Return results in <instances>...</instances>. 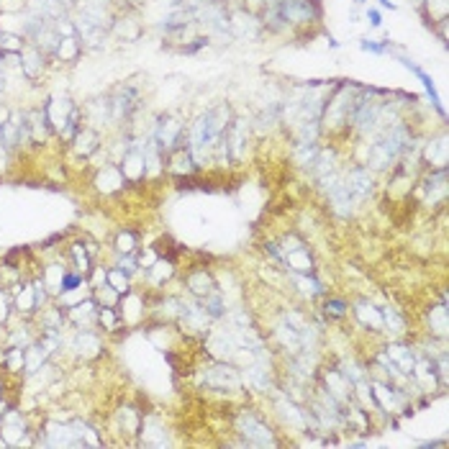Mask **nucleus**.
<instances>
[{"label": "nucleus", "instance_id": "27", "mask_svg": "<svg viewBox=\"0 0 449 449\" xmlns=\"http://www.w3.org/2000/svg\"><path fill=\"white\" fill-rule=\"evenodd\" d=\"M98 316H100V321L106 324V329H116V310L111 308V306H103Z\"/></svg>", "mask_w": 449, "mask_h": 449}, {"label": "nucleus", "instance_id": "17", "mask_svg": "<svg viewBox=\"0 0 449 449\" xmlns=\"http://www.w3.org/2000/svg\"><path fill=\"white\" fill-rule=\"evenodd\" d=\"M74 347H77V352H82L85 349V354H95V352L100 349V342H98V336L93 334V331H80V336H77V342H74Z\"/></svg>", "mask_w": 449, "mask_h": 449}, {"label": "nucleus", "instance_id": "7", "mask_svg": "<svg viewBox=\"0 0 449 449\" xmlns=\"http://www.w3.org/2000/svg\"><path fill=\"white\" fill-rule=\"evenodd\" d=\"M180 134H182V123L175 121V118H164V121H159V126H157V134H155V141L159 149H172L175 144H178Z\"/></svg>", "mask_w": 449, "mask_h": 449}, {"label": "nucleus", "instance_id": "5", "mask_svg": "<svg viewBox=\"0 0 449 449\" xmlns=\"http://www.w3.org/2000/svg\"><path fill=\"white\" fill-rule=\"evenodd\" d=\"M108 100H111V116H113V121L129 118V116L136 111V90L134 88H121Z\"/></svg>", "mask_w": 449, "mask_h": 449}, {"label": "nucleus", "instance_id": "19", "mask_svg": "<svg viewBox=\"0 0 449 449\" xmlns=\"http://www.w3.org/2000/svg\"><path fill=\"white\" fill-rule=\"evenodd\" d=\"M106 285H111L116 293H129V278L123 275V269H111L106 272Z\"/></svg>", "mask_w": 449, "mask_h": 449}, {"label": "nucleus", "instance_id": "9", "mask_svg": "<svg viewBox=\"0 0 449 449\" xmlns=\"http://www.w3.org/2000/svg\"><path fill=\"white\" fill-rule=\"evenodd\" d=\"M72 144H74V149H77V155L90 157L95 149H98V131L90 129V126H80L77 134H74Z\"/></svg>", "mask_w": 449, "mask_h": 449}, {"label": "nucleus", "instance_id": "1", "mask_svg": "<svg viewBox=\"0 0 449 449\" xmlns=\"http://www.w3.org/2000/svg\"><path fill=\"white\" fill-rule=\"evenodd\" d=\"M272 6H275L278 16L283 18L285 26L313 24V21L321 18V10L316 0H275Z\"/></svg>", "mask_w": 449, "mask_h": 449}, {"label": "nucleus", "instance_id": "3", "mask_svg": "<svg viewBox=\"0 0 449 449\" xmlns=\"http://www.w3.org/2000/svg\"><path fill=\"white\" fill-rule=\"evenodd\" d=\"M239 429H242V434L246 436V441L249 444H254V447H272L275 444V439H272V434H269V429L265 424H260L254 416H249V413H242L239 416Z\"/></svg>", "mask_w": 449, "mask_h": 449}, {"label": "nucleus", "instance_id": "35", "mask_svg": "<svg viewBox=\"0 0 449 449\" xmlns=\"http://www.w3.org/2000/svg\"><path fill=\"white\" fill-rule=\"evenodd\" d=\"M118 269H126V272H134V269H136V267H134V262H131V260H121V262H118Z\"/></svg>", "mask_w": 449, "mask_h": 449}, {"label": "nucleus", "instance_id": "29", "mask_svg": "<svg viewBox=\"0 0 449 449\" xmlns=\"http://www.w3.org/2000/svg\"><path fill=\"white\" fill-rule=\"evenodd\" d=\"M72 254H74V260H77V265H80V272H85L88 269V257H85V252H82V246H72Z\"/></svg>", "mask_w": 449, "mask_h": 449}, {"label": "nucleus", "instance_id": "30", "mask_svg": "<svg viewBox=\"0 0 449 449\" xmlns=\"http://www.w3.org/2000/svg\"><path fill=\"white\" fill-rule=\"evenodd\" d=\"M283 416L290 418V421H295V424H301L303 421V413H295V409L290 406V403H287V406L283 403Z\"/></svg>", "mask_w": 449, "mask_h": 449}, {"label": "nucleus", "instance_id": "33", "mask_svg": "<svg viewBox=\"0 0 449 449\" xmlns=\"http://www.w3.org/2000/svg\"><path fill=\"white\" fill-rule=\"evenodd\" d=\"M326 313H331V316H344V303L339 301L326 303Z\"/></svg>", "mask_w": 449, "mask_h": 449}, {"label": "nucleus", "instance_id": "14", "mask_svg": "<svg viewBox=\"0 0 449 449\" xmlns=\"http://www.w3.org/2000/svg\"><path fill=\"white\" fill-rule=\"evenodd\" d=\"M47 354H49V352L44 349L41 344H31V347L26 349V372H36Z\"/></svg>", "mask_w": 449, "mask_h": 449}, {"label": "nucleus", "instance_id": "18", "mask_svg": "<svg viewBox=\"0 0 449 449\" xmlns=\"http://www.w3.org/2000/svg\"><path fill=\"white\" fill-rule=\"evenodd\" d=\"M111 29L118 31L123 39H129V41H134L139 36V26H136V21H131V18H121V21H116L113 18V26H111Z\"/></svg>", "mask_w": 449, "mask_h": 449}, {"label": "nucleus", "instance_id": "37", "mask_svg": "<svg viewBox=\"0 0 449 449\" xmlns=\"http://www.w3.org/2000/svg\"><path fill=\"white\" fill-rule=\"evenodd\" d=\"M6 82H8V80H6V74L0 72V93H3V90H6Z\"/></svg>", "mask_w": 449, "mask_h": 449}, {"label": "nucleus", "instance_id": "26", "mask_svg": "<svg viewBox=\"0 0 449 449\" xmlns=\"http://www.w3.org/2000/svg\"><path fill=\"white\" fill-rule=\"evenodd\" d=\"M77 287H82V278L80 275H67L62 278V293H67V290H77Z\"/></svg>", "mask_w": 449, "mask_h": 449}, {"label": "nucleus", "instance_id": "23", "mask_svg": "<svg viewBox=\"0 0 449 449\" xmlns=\"http://www.w3.org/2000/svg\"><path fill=\"white\" fill-rule=\"evenodd\" d=\"M190 287H193V293H198V295L211 293V278H208L205 272H196V275H190Z\"/></svg>", "mask_w": 449, "mask_h": 449}, {"label": "nucleus", "instance_id": "16", "mask_svg": "<svg viewBox=\"0 0 449 449\" xmlns=\"http://www.w3.org/2000/svg\"><path fill=\"white\" fill-rule=\"evenodd\" d=\"M62 278H65V269L57 267V265H52V267H47L41 283H44V287H52L54 293H62Z\"/></svg>", "mask_w": 449, "mask_h": 449}, {"label": "nucleus", "instance_id": "28", "mask_svg": "<svg viewBox=\"0 0 449 449\" xmlns=\"http://www.w3.org/2000/svg\"><path fill=\"white\" fill-rule=\"evenodd\" d=\"M118 249H121L123 254H129L131 249H134V234H131V231H126V234L118 237Z\"/></svg>", "mask_w": 449, "mask_h": 449}, {"label": "nucleus", "instance_id": "13", "mask_svg": "<svg viewBox=\"0 0 449 449\" xmlns=\"http://www.w3.org/2000/svg\"><path fill=\"white\" fill-rule=\"evenodd\" d=\"M208 380H211V385H219V388H237L239 385L237 370H231V368H216Z\"/></svg>", "mask_w": 449, "mask_h": 449}, {"label": "nucleus", "instance_id": "15", "mask_svg": "<svg viewBox=\"0 0 449 449\" xmlns=\"http://www.w3.org/2000/svg\"><path fill=\"white\" fill-rule=\"evenodd\" d=\"M357 316H359V321H362V324H372V329L383 326V313H380V310H375L372 306H368V303H359Z\"/></svg>", "mask_w": 449, "mask_h": 449}, {"label": "nucleus", "instance_id": "31", "mask_svg": "<svg viewBox=\"0 0 449 449\" xmlns=\"http://www.w3.org/2000/svg\"><path fill=\"white\" fill-rule=\"evenodd\" d=\"M368 21H370V26H372V29H380V26H383V16H380V10L370 8L368 10Z\"/></svg>", "mask_w": 449, "mask_h": 449}, {"label": "nucleus", "instance_id": "34", "mask_svg": "<svg viewBox=\"0 0 449 449\" xmlns=\"http://www.w3.org/2000/svg\"><path fill=\"white\" fill-rule=\"evenodd\" d=\"M6 316H8V298L0 293V321H6Z\"/></svg>", "mask_w": 449, "mask_h": 449}, {"label": "nucleus", "instance_id": "11", "mask_svg": "<svg viewBox=\"0 0 449 449\" xmlns=\"http://www.w3.org/2000/svg\"><path fill=\"white\" fill-rule=\"evenodd\" d=\"M231 31L234 33H249V36H254V33L260 31V21L254 16H249V13H244V10H239V13H234L229 21Z\"/></svg>", "mask_w": 449, "mask_h": 449}, {"label": "nucleus", "instance_id": "24", "mask_svg": "<svg viewBox=\"0 0 449 449\" xmlns=\"http://www.w3.org/2000/svg\"><path fill=\"white\" fill-rule=\"evenodd\" d=\"M359 49H365V52H372V54H388L391 52V41H372V39H365V41H359Z\"/></svg>", "mask_w": 449, "mask_h": 449}, {"label": "nucleus", "instance_id": "4", "mask_svg": "<svg viewBox=\"0 0 449 449\" xmlns=\"http://www.w3.org/2000/svg\"><path fill=\"white\" fill-rule=\"evenodd\" d=\"M47 67V52H41L36 44L26 41L24 49H21V72L29 77V80H36Z\"/></svg>", "mask_w": 449, "mask_h": 449}, {"label": "nucleus", "instance_id": "32", "mask_svg": "<svg viewBox=\"0 0 449 449\" xmlns=\"http://www.w3.org/2000/svg\"><path fill=\"white\" fill-rule=\"evenodd\" d=\"M205 308H208V313H211V316H221V313H223V310H221V298H216V295H213L211 301L205 303Z\"/></svg>", "mask_w": 449, "mask_h": 449}, {"label": "nucleus", "instance_id": "10", "mask_svg": "<svg viewBox=\"0 0 449 449\" xmlns=\"http://www.w3.org/2000/svg\"><path fill=\"white\" fill-rule=\"evenodd\" d=\"M82 52V44L77 36H62L57 44V49H54V54H57L62 62H74V59L80 57Z\"/></svg>", "mask_w": 449, "mask_h": 449}, {"label": "nucleus", "instance_id": "12", "mask_svg": "<svg viewBox=\"0 0 449 449\" xmlns=\"http://www.w3.org/2000/svg\"><path fill=\"white\" fill-rule=\"evenodd\" d=\"M123 172H121V167H103V172L98 175V188L100 190H106V193H111V190H116V188H121L123 185Z\"/></svg>", "mask_w": 449, "mask_h": 449}, {"label": "nucleus", "instance_id": "25", "mask_svg": "<svg viewBox=\"0 0 449 449\" xmlns=\"http://www.w3.org/2000/svg\"><path fill=\"white\" fill-rule=\"evenodd\" d=\"M295 283L301 285V290L303 293H308V295H319L324 287L316 283V280H308V278H301V275H295Z\"/></svg>", "mask_w": 449, "mask_h": 449}, {"label": "nucleus", "instance_id": "20", "mask_svg": "<svg viewBox=\"0 0 449 449\" xmlns=\"http://www.w3.org/2000/svg\"><path fill=\"white\" fill-rule=\"evenodd\" d=\"M388 354H391V359L400 362V368L406 370V372H413L416 362H413V357H411V352H406V347H391V349H388Z\"/></svg>", "mask_w": 449, "mask_h": 449}, {"label": "nucleus", "instance_id": "2", "mask_svg": "<svg viewBox=\"0 0 449 449\" xmlns=\"http://www.w3.org/2000/svg\"><path fill=\"white\" fill-rule=\"evenodd\" d=\"M77 111L72 100L67 98V95H57V98H52L47 106H44V116H47V123H49V129L54 131H62L67 126V121L72 118V113Z\"/></svg>", "mask_w": 449, "mask_h": 449}, {"label": "nucleus", "instance_id": "21", "mask_svg": "<svg viewBox=\"0 0 449 449\" xmlns=\"http://www.w3.org/2000/svg\"><path fill=\"white\" fill-rule=\"evenodd\" d=\"M190 170H193L190 149H178L175 157H172V172H190Z\"/></svg>", "mask_w": 449, "mask_h": 449}, {"label": "nucleus", "instance_id": "8", "mask_svg": "<svg viewBox=\"0 0 449 449\" xmlns=\"http://www.w3.org/2000/svg\"><path fill=\"white\" fill-rule=\"evenodd\" d=\"M0 424H3V439H6V444H21L18 436H24L26 434L21 413H16V411H6V413L0 416Z\"/></svg>", "mask_w": 449, "mask_h": 449}, {"label": "nucleus", "instance_id": "36", "mask_svg": "<svg viewBox=\"0 0 449 449\" xmlns=\"http://www.w3.org/2000/svg\"><path fill=\"white\" fill-rule=\"evenodd\" d=\"M380 6H383V8H395V3H393V0H380Z\"/></svg>", "mask_w": 449, "mask_h": 449}, {"label": "nucleus", "instance_id": "22", "mask_svg": "<svg viewBox=\"0 0 449 449\" xmlns=\"http://www.w3.org/2000/svg\"><path fill=\"white\" fill-rule=\"evenodd\" d=\"M33 308H39V303H36V290H33V285L31 287H21V295H18V310H33Z\"/></svg>", "mask_w": 449, "mask_h": 449}, {"label": "nucleus", "instance_id": "6", "mask_svg": "<svg viewBox=\"0 0 449 449\" xmlns=\"http://www.w3.org/2000/svg\"><path fill=\"white\" fill-rule=\"evenodd\" d=\"M344 188L352 196V200H365V198L372 193V178H370L368 170H352L349 178L344 180Z\"/></svg>", "mask_w": 449, "mask_h": 449}]
</instances>
